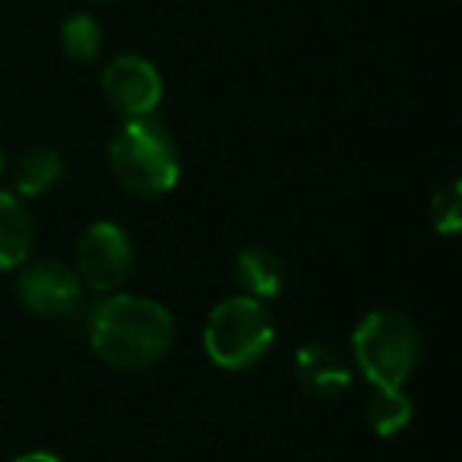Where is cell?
I'll return each instance as SVG.
<instances>
[{
    "label": "cell",
    "instance_id": "cell-1",
    "mask_svg": "<svg viewBox=\"0 0 462 462\" xmlns=\"http://www.w3.org/2000/svg\"><path fill=\"white\" fill-rule=\"evenodd\" d=\"M89 346L115 371H146L174 342V317L165 304L143 295H108L86 320Z\"/></svg>",
    "mask_w": 462,
    "mask_h": 462
},
{
    "label": "cell",
    "instance_id": "cell-2",
    "mask_svg": "<svg viewBox=\"0 0 462 462\" xmlns=\"http://www.w3.org/2000/svg\"><path fill=\"white\" fill-rule=\"evenodd\" d=\"M108 168L124 190L136 197H162L180 178V149L155 117L124 121L108 146Z\"/></svg>",
    "mask_w": 462,
    "mask_h": 462
},
{
    "label": "cell",
    "instance_id": "cell-3",
    "mask_svg": "<svg viewBox=\"0 0 462 462\" xmlns=\"http://www.w3.org/2000/svg\"><path fill=\"white\" fill-rule=\"evenodd\" d=\"M352 355L371 386H402L421 358V336L402 310H371L352 333Z\"/></svg>",
    "mask_w": 462,
    "mask_h": 462
},
{
    "label": "cell",
    "instance_id": "cell-4",
    "mask_svg": "<svg viewBox=\"0 0 462 462\" xmlns=\"http://www.w3.org/2000/svg\"><path fill=\"white\" fill-rule=\"evenodd\" d=\"M276 342V323L263 301L235 295L209 310L203 329V348L222 371H247L270 355Z\"/></svg>",
    "mask_w": 462,
    "mask_h": 462
},
{
    "label": "cell",
    "instance_id": "cell-5",
    "mask_svg": "<svg viewBox=\"0 0 462 462\" xmlns=\"http://www.w3.org/2000/svg\"><path fill=\"white\" fill-rule=\"evenodd\" d=\"M136 247L130 231L117 222H96L83 231L77 247V273L96 291H115L134 270Z\"/></svg>",
    "mask_w": 462,
    "mask_h": 462
},
{
    "label": "cell",
    "instance_id": "cell-6",
    "mask_svg": "<svg viewBox=\"0 0 462 462\" xmlns=\"http://www.w3.org/2000/svg\"><path fill=\"white\" fill-rule=\"evenodd\" d=\"M16 295L20 304L35 317L45 320H64L77 314L83 304V279L77 266L60 263V260H39V263H23L16 279Z\"/></svg>",
    "mask_w": 462,
    "mask_h": 462
},
{
    "label": "cell",
    "instance_id": "cell-7",
    "mask_svg": "<svg viewBox=\"0 0 462 462\" xmlns=\"http://www.w3.org/2000/svg\"><path fill=\"white\" fill-rule=\"evenodd\" d=\"M102 89L108 102L124 121L134 117H152L162 105L165 83H162L159 67L143 54H117L102 70Z\"/></svg>",
    "mask_w": 462,
    "mask_h": 462
},
{
    "label": "cell",
    "instance_id": "cell-8",
    "mask_svg": "<svg viewBox=\"0 0 462 462\" xmlns=\"http://www.w3.org/2000/svg\"><path fill=\"white\" fill-rule=\"evenodd\" d=\"M295 380L314 399H339L352 390L355 371L342 352L320 342L301 346L295 355Z\"/></svg>",
    "mask_w": 462,
    "mask_h": 462
},
{
    "label": "cell",
    "instance_id": "cell-9",
    "mask_svg": "<svg viewBox=\"0 0 462 462\" xmlns=\"http://www.w3.org/2000/svg\"><path fill=\"white\" fill-rule=\"evenodd\" d=\"M231 276H235V285L241 289V295L257 298V301H270L285 285V263L273 247L247 245L235 257Z\"/></svg>",
    "mask_w": 462,
    "mask_h": 462
},
{
    "label": "cell",
    "instance_id": "cell-10",
    "mask_svg": "<svg viewBox=\"0 0 462 462\" xmlns=\"http://www.w3.org/2000/svg\"><path fill=\"white\" fill-rule=\"evenodd\" d=\"M35 247V222L16 193L0 190V273L29 263Z\"/></svg>",
    "mask_w": 462,
    "mask_h": 462
},
{
    "label": "cell",
    "instance_id": "cell-11",
    "mask_svg": "<svg viewBox=\"0 0 462 462\" xmlns=\"http://www.w3.org/2000/svg\"><path fill=\"white\" fill-rule=\"evenodd\" d=\"M64 178V159L58 149L51 146H35L23 152V159L14 168V187L20 199L45 197L58 180Z\"/></svg>",
    "mask_w": 462,
    "mask_h": 462
},
{
    "label": "cell",
    "instance_id": "cell-12",
    "mask_svg": "<svg viewBox=\"0 0 462 462\" xmlns=\"http://www.w3.org/2000/svg\"><path fill=\"white\" fill-rule=\"evenodd\" d=\"M415 402L402 386H374L367 399V424L377 437H396L411 424Z\"/></svg>",
    "mask_w": 462,
    "mask_h": 462
},
{
    "label": "cell",
    "instance_id": "cell-13",
    "mask_svg": "<svg viewBox=\"0 0 462 462\" xmlns=\"http://www.w3.org/2000/svg\"><path fill=\"white\" fill-rule=\"evenodd\" d=\"M60 48L77 64H92L105 48V32L92 14H70L60 23Z\"/></svg>",
    "mask_w": 462,
    "mask_h": 462
},
{
    "label": "cell",
    "instance_id": "cell-14",
    "mask_svg": "<svg viewBox=\"0 0 462 462\" xmlns=\"http://www.w3.org/2000/svg\"><path fill=\"white\" fill-rule=\"evenodd\" d=\"M430 222H434V228L440 231V235H447V238L459 235V228H462V187H459V180L440 187V190L430 197Z\"/></svg>",
    "mask_w": 462,
    "mask_h": 462
},
{
    "label": "cell",
    "instance_id": "cell-15",
    "mask_svg": "<svg viewBox=\"0 0 462 462\" xmlns=\"http://www.w3.org/2000/svg\"><path fill=\"white\" fill-rule=\"evenodd\" d=\"M10 462H64L60 456H54V453H45V449H32V453H23V456H16V459H10Z\"/></svg>",
    "mask_w": 462,
    "mask_h": 462
},
{
    "label": "cell",
    "instance_id": "cell-16",
    "mask_svg": "<svg viewBox=\"0 0 462 462\" xmlns=\"http://www.w3.org/2000/svg\"><path fill=\"white\" fill-rule=\"evenodd\" d=\"M7 171V155H4V149H0V174Z\"/></svg>",
    "mask_w": 462,
    "mask_h": 462
}]
</instances>
